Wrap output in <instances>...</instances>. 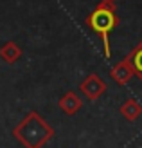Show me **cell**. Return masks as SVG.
I'll list each match as a JSON object with an SVG mask.
<instances>
[{"mask_svg": "<svg viewBox=\"0 0 142 148\" xmlns=\"http://www.w3.org/2000/svg\"><path fill=\"white\" fill-rule=\"evenodd\" d=\"M133 76H135V72H133L131 65H130V62L126 60V58L122 62H119L115 67H111V71H110V78L113 79L117 85H121V87L128 85Z\"/></svg>", "mask_w": 142, "mask_h": 148, "instance_id": "277c9868", "label": "cell"}, {"mask_svg": "<svg viewBox=\"0 0 142 148\" xmlns=\"http://www.w3.org/2000/svg\"><path fill=\"white\" fill-rule=\"evenodd\" d=\"M0 58L5 62V63H16L20 58H22V49L16 45L14 42H5L2 47H0Z\"/></svg>", "mask_w": 142, "mask_h": 148, "instance_id": "52a82bcc", "label": "cell"}, {"mask_svg": "<svg viewBox=\"0 0 142 148\" xmlns=\"http://www.w3.org/2000/svg\"><path fill=\"white\" fill-rule=\"evenodd\" d=\"M85 24L101 38L104 58H110V54H111L110 53V33L119 25L115 2H111V0H101L94 7V11L86 16Z\"/></svg>", "mask_w": 142, "mask_h": 148, "instance_id": "7a4b0ae2", "label": "cell"}, {"mask_svg": "<svg viewBox=\"0 0 142 148\" xmlns=\"http://www.w3.org/2000/svg\"><path fill=\"white\" fill-rule=\"evenodd\" d=\"M13 137L24 148H41L54 137V128L36 110H31L13 128Z\"/></svg>", "mask_w": 142, "mask_h": 148, "instance_id": "6da1fadb", "label": "cell"}, {"mask_svg": "<svg viewBox=\"0 0 142 148\" xmlns=\"http://www.w3.org/2000/svg\"><path fill=\"white\" fill-rule=\"evenodd\" d=\"M58 107L61 108L67 116H74V114L79 112L81 107H83V99H81L74 90H69V92H65L61 98H59Z\"/></svg>", "mask_w": 142, "mask_h": 148, "instance_id": "5b68a950", "label": "cell"}, {"mask_svg": "<svg viewBox=\"0 0 142 148\" xmlns=\"http://www.w3.org/2000/svg\"><path fill=\"white\" fill-rule=\"evenodd\" d=\"M126 60L130 62L133 72H135V76L142 81V40L139 42V45L133 49L128 56H126Z\"/></svg>", "mask_w": 142, "mask_h": 148, "instance_id": "ba28073f", "label": "cell"}, {"mask_svg": "<svg viewBox=\"0 0 142 148\" xmlns=\"http://www.w3.org/2000/svg\"><path fill=\"white\" fill-rule=\"evenodd\" d=\"M119 112L122 114V117L126 121H130V123H133V121H137L139 117L142 116V105L137 101V99H133V98H130V99H126L122 105H121V108H119Z\"/></svg>", "mask_w": 142, "mask_h": 148, "instance_id": "8992f818", "label": "cell"}, {"mask_svg": "<svg viewBox=\"0 0 142 148\" xmlns=\"http://www.w3.org/2000/svg\"><path fill=\"white\" fill-rule=\"evenodd\" d=\"M106 88H108V85L103 78H99L97 74H88V76L81 81L79 92L83 94L88 101H95L106 92Z\"/></svg>", "mask_w": 142, "mask_h": 148, "instance_id": "3957f363", "label": "cell"}, {"mask_svg": "<svg viewBox=\"0 0 142 148\" xmlns=\"http://www.w3.org/2000/svg\"><path fill=\"white\" fill-rule=\"evenodd\" d=\"M111 2H115V0H111Z\"/></svg>", "mask_w": 142, "mask_h": 148, "instance_id": "9c48e42d", "label": "cell"}]
</instances>
